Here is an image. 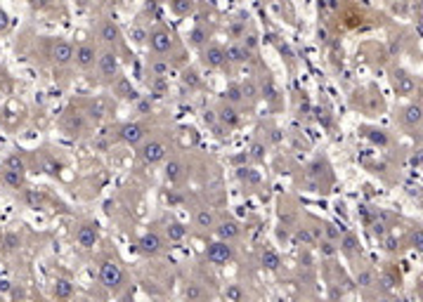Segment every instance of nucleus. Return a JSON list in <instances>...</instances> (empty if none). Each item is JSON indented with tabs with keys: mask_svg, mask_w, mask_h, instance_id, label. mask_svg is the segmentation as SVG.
Segmentation results:
<instances>
[{
	"mask_svg": "<svg viewBox=\"0 0 423 302\" xmlns=\"http://www.w3.org/2000/svg\"><path fill=\"white\" fill-rule=\"evenodd\" d=\"M137 156L147 165H159V163H163L168 158V144L161 140H147L139 144Z\"/></svg>",
	"mask_w": 423,
	"mask_h": 302,
	"instance_id": "1",
	"label": "nucleus"
},
{
	"mask_svg": "<svg viewBox=\"0 0 423 302\" xmlns=\"http://www.w3.org/2000/svg\"><path fill=\"white\" fill-rule=\"evenodd\" d=\"M100 281H102V286L109 288V290H118L125 281V274H123V269H121V264H116L114 260H104V262L100 264Z\"/></svg>",
	"mask_w": 423,
	"mask_h": 302,
	"instance_id": "2",
	"label": "nucleus"
},
{
	"mask_svg": "<svg viewBox=\"0 0 423 302\" xmlns=\"http://www.w3.org/2000/svg\"><path fill=\"white\" fill-rule=\"evenodd\" d=\"M147 137V128L142 123H123L118 128V142L128 147H139Z\"/></svg>",
	"mask_w": 423,
	"mask_h": 302,
	"instance_id": "3",
	"label": "nucleus"
},
{
	"mask_svg": "<svg viewBox=\"0 0 423 302\" xmlns=\"http://www.w3.org/2000/svg\"><path fill=\"white\" fill-rule=\"evenodd\" d=\"M97 66H100V76L104 78V80H116L118 69H121L116 50H104V52L97 57Z\"/></svg>",
	"mask_w": 423,
	"mask_h": 302,
	"instance_id": "4",
	"label": "nucleus"
},
{
	"mask_svg": "<svg viewBox=\"0 0 423 302\" xmlns=\"http://www.w3.org/2000/svg\"><path fill=\"white\" fill-rule=\"evenodd\" d=\"M147 43L152 47V52L166 54V52H170V47H173V33H170L168 29H154V31L147 36Z\"/></svg>",
	"mask_w": 423,
	"mask_h": 302,
	"instance_id": "5",
	"label": "nucleus"
},
{
	"mask_svg": "<svg viewBox=\"0 0 423 302\" xmlns=\"http://www.w3.org/2000/svg\"><path fill=\"white\" fill-rule=\"evenodd\" d=\"M206 257L210 264H218V267H223L227 264L234 257V250H232L230 243H225V241H216V243H210L206 250Z\"/></svg>",
	"mask_w": 423,
	"mask_h": 302,
	"instance_id": "6",
	"label": "nucleus"
},
{
	"mask_svg": "<svg viewBox=\"0 0 423 302\" xmlns=\"http://www.w3.org/2000/svg\"><path fill=\"white\" fill-rule=\"evenodd\" d=\"M201 62L206 64L208 69H220L227 64V52H225L223 45H216V43H210L201 50Z\"/></svg>",
	"mask_w": 423,
	"mask_h": 302,
	"instance_id": "7",
	"label": "nucleus"
},
{
	"mask_svg": "<svg viewBox=\"0 0 423 302\" xmlns=\"http://www.w3.org/2000/svg\"><path fill=\"white\" fill-rule=\"evenodd\" d=\"M400 123L407 130H416L423 123V104L421 102H411L400 111Z\"/></svg>",
	"mask_w": 423,
	"mask_h": 302,
	"instance_id": "8",
	"label": "nucleus"
},
{
	"mask_svg": "<svg viewBox=\"0 0 423 302\" xmlns=\"http://www.w3.org/2000/svg\"><path fill=\"white\" fill-rule=\"evenodd\" d=\"M137 250L147 257H154L163 250V239L156 232H147L137 239Z\"/></svg>",
	"mask_w": 423,
	"mask_h": 302,
	"instance_id": "9",
	"label": "nucleus"
},
{
	"mask_svg": "<svg viewBox=\"0 0 423 302\" xmlns=\"http://www.w3.org/2000/svg\"><path fill=\"white\" fill-rule=\"evenodd\" d=\"M390 80H392V87H395V92H397V94H402V97H409V94H414V90H416V80H414L411 76H409L407 71L395 69V71H392V76H390Z\"/></svg>",
	"mask_w": 423,
	"mask_h": 302,
	"instance_id": "10",
	"label": "nucleus"
},
{
	"mask_svg": "<svg viewBox=\"0 0 423 302\" xmlns=\"http://www.w3.org/2000/svg\"><path fill=\"white\" fill-rule=\"evenodd\" d=\"M97 47L90 45V43H83V45L76 47V52H74V59H76V64L81 66V69H93L95 64H97Z\"/></svg>",
	"mask_w": 423,
	"mask_h": 302,
	"instance_id": "11",
	"label": "nucleus"
},
{
	"mask_svg": "<svg viewBox=\"0 0 423 302\" xmlns=\"http://www.w3.org/2000/svg\"><path fill=\"white\" fill-rule=\"evenodd\" d=\"M74 45H71L69 40H57L52 45V62L59 64V66H66V64L74 62Z\"/></svg>",
	"mask_w": 423,
	"mask_h": 302,
	"instance_id": "12",
	"label": "nucleus"
},
{
	"mask_svg": "<svg viewBox=\"0 0 423 302\" xmlns=\"http://www.w3.org/2000/svg\"><path fill=\"white\" fill-rule=\"evenodd\" d=\"M216 234L220 241L232 243V241H237L241 236V225H239L237 220H223L220 225H216Z\"/></svg>",
	"mask_w": 423,
	"mask_h": 302,
	"instance_id": "13",
	"label": "nucleus"
},
{
	"mask_svg": "<svg viewBox=\"0 0 423 302\" xmlns=\"http://www.w3.org/2000/svg\"><path fill=\"white\" fill-rule=\"evenodd\" d=\"M76 241L81 248H93V246H97V241H100V229H97V225H83L78 227L76 232Z\"/></svg>",
	"mask_w": 423,
	"mask_h": 302,
	"instance_id": "14",
	"label": "nucleus"
},
{
	"mask_svg": "<svg viewBox=\"0 0 423 302\" xmlns=\"http://www.w3.org/2000/svg\"><path fill=\"white\" fill-rule=\"evenodd\" d=\"M97 38H100L104 45L111 47L121 40V29H118L114 22H102L100 29H97Z\"/></svg>",
	"mask_w": 423,
	"mask_h": 302,
	"instance_id": "15",
	"label": "nucleus"
},
{
	"mask_svg": "<svg viewBox=\"0 0 423 302\" xmlns=\"http://www.w3.org/2000/svg\"><path fill=\"white\" fill-rule=\"evenodd\" d=\"M185 163L180 161V158H170L168 163H166V170H163V175H166V179H168L170 184H177V182H182L185 179Z\"/></svg>",
	"mask_w": 423,
	"mask_h": 302,
	"instance_id": "16",
	"label": "nucleus"
},
{
	"mask_svg": "<svg viewBox=\"0 0 423 302\" xmlns=\"http://www.w3.org/2000/svg\"><path fill=\"white\" fill-rule=\"evenodd\" d=\"M239 121H241V116H239V111L232 107V104H225V107L218 111V123L223 125V128H227V130L237 128Z\"/></svg>",
	"mask_w": 423,
	"mask_h": 302,
	"instance_id": "17",
	"label": "nucleus"
},
{
	"mask_svg": "<svg viewBox=\"0 0 423 302\" xmlns=\"http://www.w3.org/2000/svg\"><path fill=\"white\" fill-rule=\"evenodd\" d=\"M225 52H227V62H234V64H244L251 59V52H248L246 47H244V43H239V40L232 43Z\"/></svg>",
	"mask_w": 423,
	"mask_h": 302,
	"instance_id": "18",
	"label": "nucleus"
},
{
	"mask_svg": "<svg viewBox=\"0 0 423 302\" xmlns=\"http://www.w3.org/2000/svg\"><path fill=\"white\" fill-rule=\"evenodd\" d=\"M194 222H196V227H201V229H213V227H216V213L208 208H201V210H196Z\"/></svg>",
	"mask_w": 423,
	"mask_h": 302,
	"instance_id": "19",
	"label": "nucleus"
},
{
	"mask_svg": "<svg viewBox=\"0 0 423 302\" xmlns=\"http://www.w3.org/2000/svg\"><path fill=\"white\" fill-rule=\"evenodd\" d=\"M260 264L265 267V269L274 271V269H279V264H281V257H279V253H277V250L267 248V250H262V255H260Z\"/></svg>",
	"mask_w": 423,
	"mask_h": 302,
	"instance_id": "20",
	"label": "nucleus"
},
{
	"mask_svg": "<svg viewBox=\"0 0 423 302\" xmlns=\"http://www.w3.org/2000/svg\"><path fill=\"white\" fill-rule=\"evenodd\" d=\"M166 236H168L173 243H180V241H185V236H187V227L182 225V222H168Z\"/></svg>",
	"mask_w": 423,
	"mask_h": 302,
	"instance_id": "21",
	"label": "nucleus"
},
{
	"mask_svg": "<svg viewBox=\"0 0 423 302\" xmlns=\"http://www.w3.org/2000/svg\"><path fill=\"white\" fill-rule=\"evenodd\" d=\"M3 179H5V184H8V186H12V189H19V186L24 184V172L5 168V170H3Z\"/></svg>",
	"mask_w": 423,
	"mask_h": 302,
	"instance_id": "22",
	"label": "nucleus"
},
{
	"mask_svg": "<svg viewBox=\"0 0 423 302\" xmlns=\"http://www.w3.org/2000/svg\"><path fill=\"white\" fill-rule=\"evenodd\" d=\"M52 293H54V297H71V293H74V286H71V281H66V279H57L54 281V286H52Z\"/></svg>",
	"mask_w": 423,
	"mask_h": 302,
	"instance_id": "23",
	"label": "nucleus"
},
{
	"mask_svg": "<svg viewBox=\"0 0 423 302\" xmlns=\"http://www.w3.org/2000/svg\"><path fill=\"white\" fill-rule=\"evenodd\" d=\"M239 179L248 182V184H260V175L253 168H239Z\"/></svg>",
	"mask_w": 423,
	"mask_h": 302,
	"instance_id": "24",
	"label": "nucleus"
},
{
	"mask_svg": "<svg viewBox=\"0 0 423 302\" xmlns=\"http://www.w3.org/2000/svg\"><path fill=\"white\" fill-rule=\"evenodd\" d=\"M225 97H227V104H239V102H244V92H241V85H230L227 87V92H225Z\"/></svg>",
	"mask_w": 423,
	"mask_h": 302,
	"instance_id": "25",
	"label": "nucleus"
},
{
	"mask_svg": "<svg viewBox=\"0 0 423 302\" xmlns=\"http://www.w3.org/2000/svg\"><path fill=\"white\" fill-rule=\"evenodd\" d=\"M185 295L189 302H201L203 300V288H201L199 283H189V286L185 288Z\"/></svg>",
	"mask_w": 423,
	"mask_h": 302,
	"instance_id": "26",
	"label": "nucleus"
},
{
	"mask_svg": "<svg viewBox=\"0 0 423 302\" xmlns=\"http://www.w3.org/2000/svg\"><path fill=\"white\" fill-rule=\"evenodd\" d=\"M225 295H227V300L230 302H244V290H241L239 283H230L227 290H225Z\"/></svg>",
	"mask_w": 423,
	"mask_h": 302,
	"instance_id": "27",
	"label": "nucleus"
},
{
	"mask_svg": "<svg viewBox=\"0 0 423 302\" xmlns=\"http://www.w3.org/2000/svg\"><path fill=\"white\" fill-rule=\"evenodd\" d=\"M182 83L189 85V87H199L201 85V78H199V73H196L194 69H187L185 73H182Z\"/></svg>",
	"mask_w": 423,
	"mask_h": 302,
	"instance_id": "28",
	"label": "nucleus"
},
{
	"mask_svg": "<svg viewBox=\"0 0 423 302\" xmlns=\"http://www.w3.org/2000/svg\"><path fill=\"white\" fill-rule=\"evenodd\" d=\"M170 8L175 10L177 15H187L192 10V0H170Z\"/></svg>",
	"mask_w": 423,
	"mask_h": 302,
	"instance_id": "29",
	"label": "nucleus"
},
{
	"mask_svg": "<svg viewBox=\"0 0 423 302\" xmlns=\"http://www.w3.org/2000/svg\"><path fill=\"white\" fill-rule=\"evenodd\" d=\"M189 38H192V45H203V43H206V38H208V31L203 29V26H196Z\"/></svg>",
	"mask_w": 423,
	"mask_h": 302,
	"instance_id": "30",
	"label": "nucleus"
},
{
	"mask_svg": "<svg viewBox=\"0 0 423 302\" xmlns=\"http://www.w3.org/2000/svg\"><path fill=\"white\" fill-rule=\"evenodd\" d=\"M364 135H367V137H369L374 144H381V147H385V144H388V137H385L383 130H367Z\"/></svg>",
	"mask_w": 423,
	"mask_h": 302,
	"instance_id": "31",
	"label": "nucleus"
},
{
	"mask_svg": "<svg viewBox=\"0 0 423 302\" xmlns=\"http://www.w3.org/2000/svg\"><path fill=\"white\" fill-rule=\"evenodd\" d=\"M241 92H244V99H255L258 97V85H255L253 80H248L241 85Z\"/></svg>",
	"mask_w": 423,
	"mask_h": 302,
	"instance_id": "32",
	"label": "nucleus"
},
{
	"mask_svg": "<svg viewBox=\"0 0 423 302\" xmlns=\"http://www.w3.org/2000/svg\"><path fill=\"white\" fill-rule=\"evenodd\" d=\"M298 241H303V243L312 246L317 239H315V234H312V229H310V227H300V229H298Z\"/></svg>",
	"mask_w": 423,
	"mask_h": 302,
	"instance_id": "33",
	"label": "nucleus"
},
{
	"mask_svg": "<svg viewBox=\"0 0 423 302\" xmlns=\"http://www.w3.org/2000/svg\"><path fill=\"white\" fill-rule=\"evenodd\" d=\"M3 246H5V250H17L19 248V236L17 234H5L3 236Z\"/></svg>",
	"mask_w": 423,
	"mask_h": 302,
	"instance_id": "34",
	"label": "nucleus"
},
{
	"mask_svg": "<svg viewBox=\"0 0 423 302\" xmlns=\"http://www.w3.org/2000/svg\"><path fill=\"white\" fill-rule=\"evenodd\" d=\"M118 90H121L118 97H123V99H137V92L128 87V80H121V83H118Z\"/></svg>",
	"mask_w": 423,
	"mask_h": 302,
	"instance_id": "35",
	"label": "nucleus"
},
{
	"mask_svg": "<svg viewBox=\"0 0 423 302\" xmlns=\"http://www.w3.org/2000/svg\"><path fill=\"white\" fill-rule=\"evenodd\" d=\"M411 246H414L418 253H423V229H414V232H411Z\"/></svg>",
	"mask_w": 423,
	"mask_h": 302,
	"instance_id": "36",
	"label": "nucleus"
},
{
	"mask_svg": "<svg viewBox=\"0 0 423 302\" xmlns=\"http://www.w3.org/2000/svg\"><path fill=\"white\" fill-rule=\"evenodd\" d=\"M5 168H10V170H19V172H24V163H22V158H19V156H10L8 161H5Z\"/></svg>",
	"mask_w": 423,
	"mask_h": 302,
	"instance_id": "37",
	"label": "nucleus"
},
{
	"mask_svg": "<svg viewBox=\"0 0 423 302\" xmlns=\"http://www.w3.org/2000/svg\"><path fill=\"white\" fill-rule=\"evenodd\" d=\"M357 283H360V286H371V283H374V274L367 269H362L360 274H357Z\"/></svg>",
	"mask_w": 423,
	"mask_h": 302,
	"instance_id": "38",
	"label": "nucleus"
},
{
	"mask_svg": "<svg viewBox=\"0 0 423 302\" xmlns=\"http://www.w3.org/2000/svg\"><path fill=\"white\" fill-rule=\"evenodd\" d=\"M166 71H168V64H166V62H152V76L163 78Z\"/></svg>",
	"mask_w": 423,
	"mask_h": 302,
	"instance_id": "39",
	"label": "nucleus"
},
{
	"mask_svg": "<svg viewBox=\"0 0 423 302\" xmlns=\"http://www.w3.org/2000/svg\"><path fill=\"white\" fill-rule=\"evenodd\" d=\"M340 246H343V250H345V253H352V250H357V241H355L352 234H345V239H343V243H340Z\"/></svg>",
	"mask_w": 423,
	"mask_h": 302,
	"instance_id": "40",
	"label": "nucleus"
},
{
	"mask_svg": "<svg viewBox=\"0 0 423 302\" xmlns=\"http://www.w3.org/2000/svg\"><path fill=\"white\" fill-rule=\"evenodd\" d=\"M319 250H322V255H326V257L336 255V248H333L331 241H322V243H319Z\"/></svg>",
	"mask_w": 423,
	"mask_h": 302,
	"instance_id": "41",
	"label": "nucleus"
},
{
	"mask_svg": "<svg viewBox=\"0 0 423 302\" xmlns=\"http://www.w3.org/2000/svg\"><path fill=\"white\" fill-rule=\"evenodd\" d=\"M251 156H253V158H262V156H265V147H262L260 142H255L253 147H251Z\"/></svg>",
	"mask_w": 423,
	"mask_h": 302,
	"instance_id": "42",
	"label": "nucleus"
},
{
	"mask_svg": "<svg viewBox=\"0 0 423 302\" xmlns=\"http://www.w3.org/2000/svg\"><path fill=\"white\" fill-rule=\"evenodd\" d=\"M147 36H149V33H147L145 29H139V26L135 29V31H132V38H135V43H145Z\"/></svg>",
	"mask_w": 423,
	"mask_h": 302,
	"instance_id": "43",
	"label": "nucleus"
},
{
	"mask_svg": "<svg viewBox=\"0 0 423 302\" xmlns=\"http://www.w3.org/2000/svg\"><path fill=\"white\" fill-rule=\"evenodd\" d=\"M324 232H326V236H329V239H340V232L333 225H326V227H324Z\"/></svg>",
	"mask_w": 423,
	"mask_h": 302,
	"instance_id": "44",
	"label": "nucleus"
},
{
	"mask_svg": "<svg viewBox=\"0 0 423 302\" xmlns=\"http://www.w3.org/2000/svg\"><path fill=\"white\" fill-rule=\"evenodd\" d=\"M203 121H206L208 125H216L218 123V114H216V111H206V114H203Z\"/></svg>",
	"mask_w": 423,
	"mask_h": 302,
	"instance_id": "45",
	"label": "nucleus"
},
{
	"mask_svg": "<svg viewBox=\"0 0 423 302\" xmlns=\"http://www.w3.org/2000/svg\"><path fill=\"white\" fill-rule=\"evenodd\" d=\"M409 163H411V165H423V151H416V154H411Z\"/></svg>",
	"mask_w": 423,
	"mask_h": 302,
	"instance_id": "46",
	"label": "nucleus"
},
{
	"mask_svg": "<svg viewBox=\"0 0 423 302\" xmlns=\"http://www.w3.org/2000/svg\"><path fill=\"white\" fill-rule=\"evenodd\" d=\"M414 26H416V33L423 38V15H416V22H414Z\"/></svg>",
	"mask_w": 423,
	"mask_h": 302,
	"instance_id": "47",
	"label": "nucleus"
},
{
	"mask_svg": "<svg viewBox=\"0 0 423 302\" xmlns=\"http://www.w3.org/2000/svg\"><path fill=\"white\" fill-rule=\"evenodd\" d=\"M322 8H329V10H336L338 8V0H319Z\"/></svg>",
	"mask_w": 423,
	"mask_h": 302,
	"instance_id": "48",
	"label": "nucleus"
},
{
	"mask_svg": "<svg viewBox=\"0 0 423 302\" xmlns=\"http://www.w3.org/2000/svg\"><path fill=\"white\" fill-rule=\"evenodd\" d=\"M8 15H5V12H3V10H0V31H5V29H8Z\"/></svg>",
	"mask_w": 423,
	"mask_h": 302,
	"instance_id": "49",
	"label": "nucleus"
},
{
	"mask_svg": "<svg viewBox=\"0 0 423 302\" xmlns=\"http://www.w3.org/2000/svg\"><path fill=\"white\" fill-rule=\"evenodd\" d=\"M411 8H414L416 15H423V0H414V5H411Z\"/></svg>",
	"mask_w": 423,
	"mask_h": 302,
	"instance_id": "50",
	"label": "nucleus"
},
{
	"mask_svg": "<svg viewBox=\"0 0 423 302\" xmlns=\"http://www.w3.org/2000/svg\"><path fill=\"white\" fill-rule=\"evenodd\" d=\"M26 198H29L31 203H40V196H38V194H33V191H29V194H26Z\"/></svg>",
	"mask_w": 423,
	"mask_h": 302,
	"instance_id": "51",
	"label": "nucleus"
},
{
	"mask_svg": "<svg viewBox=\"0 0 423 302\" xmlns=\"http://www.w3.org/2000/svg\"><path fill=\"white\" fill-rule=\"evenodd\" d=\"M0 246H3V236H0Z\"/></svg>",
	"mask_w": 423,
	"mask_h": 302,
	"instance_id": "52",
	"label": "nucleus"
},
{
	"mask_svg": "<svg viewBox=\"0 0 423 302\" xmlns=\"http://www.w3.org/2000/svg\"><path fill=\"white\" fill-rule=\"evenodd\" d=\"M395 302H402V300H395Z\"/></svg>",
	"mask_w": 423,
	"mask_h": 302,
	"instance_id": "53",
	"label": "nucleus"
}]
</instances>
